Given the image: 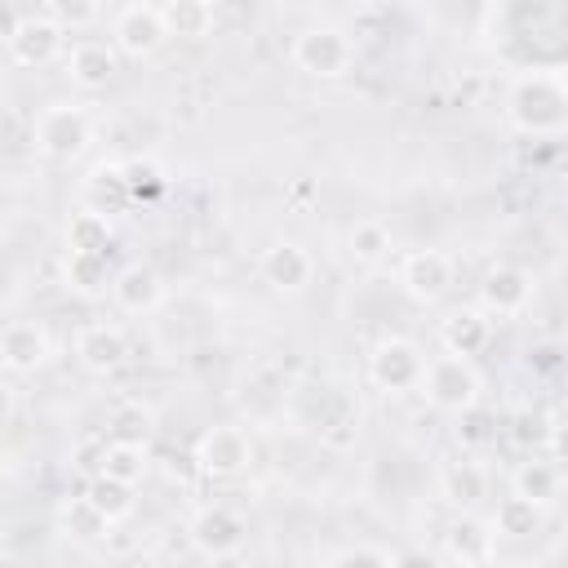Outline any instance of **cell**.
<instances>
[{"label":"cell","mask_w":568,"mask_h":568,"mask_svg":"<svg viewBox=\"0 0 568 568\" xmlns=\"http://www.w3.org/2000/svg\"><path fill=\"white\" fill-rule=\"evenodd\" d=\"M390 248H395V235H390V226H386L382 217H359V222L346 231V253H351V262H359V266L386 262Z\"/></svg>","instance_id":"cb8c5ba5"},{"label":"cell","mask_w":568,"mask_h":568,"mask_svg":"<svg viewBox=\"0 0 568 568\" xmlns=\"http://www.w3.org/2000/svg\"><path fill=\"white\" fill-rule=\"evenodd\" d=\"M75 359L84 373L93 377H111L124 359H129V337L120 324H106V320H93L75 333Z\"/></svg>","instance_id":"5bb4252c"},{"label":"cell","mask_w":568,"mask_h":568,"mask_svg":"<svg viewBox=\"0 0 568 568\" xmlns=\"http://www.w3.org/2000/svg\"><path fill=\"white\" fill-rule=\"evenodd\" d=\"M506 120L524 138H559L568 129L564 67H524L506 89Z\"/></svg>","instance_id":"6da1fadb"},{"label":"cell","mask_w":568,"mask_h":568,"mask_svg":"<svg viewBox=\"0 0 568 568\" xmlns=\"http://www.w3.org/2000/svg\"><path fill=\"white\" fill-rule=\"evenodd\" d=\"M67 49V31L49 13H22L4 36V53L18 67H49Z\"/></svg>","instance_id":"8fae6325"},{"label":"cell","mask_w":568,"mask_h":568,"mask_svg":"<svg viewBox=\"0 0 568 568\" xmlns=\"http://www.w3.org/2000/svg\"><path fill=\"white\" fill-rule=\"evenodd\" d=\"M160 18H164V31L169 36H186V40H200L213 31L217 22V9L204 4V0H173V4H160Z\"/></svg>","instance_id":"83f0119b"},{"label":"cell","mask_w":568,"mask_h":568,"mask_svg":"<svg viewBox=\"0 0 568 568\" xmlns=\"http://www.w3.org/2000/svg\"><path fill=\"white\" fill-rule=\"evenodd\" d=\"M493 342V320L479 311V306H457L439 320V346L444 355H457V359H475L484 355Z\"/></svg>","instance_id":"e0dca14e"},{"label":"cell","mask_w":568,"mask_h":568,"mask_svg":"<svg viewBox=\"0 0 568 568\" xmlns=\"http://www.w3.org/2000/svg\"><path fill=\"white\" fill-rule=\"evenodd\" d=\"M355 36L342 27V22H311L293 36L288 44V58L302 75H315V80H342L351 67H355Z\"/></svg>","instance_id":"7a4b0ae2"},{"label":"cell","mask_w":568,"mask_h":568,"mask_svg":"<svg viewBox=\"0 0 568 568\" xmlns=\"http://www.w3.org/2000/svg\"><path fill=\"white\" fill-rule=\"evenodd\" d=\"M439 546H444V555H448L453 564H462V568H488L493 555H497V537H493L488 519H479V515H453V519L444 524Z\"/></svg>","instance_id":"9a60e30c"},{"label":"cell","mask_w":568,"mask_h":568,"mask_svg":"<svg viewBox=\"0 0 568 568\" xmlns=\"http://www.w3.org/2000/svg\"><path fill=\"white\" fill-rule=\"evenodd\" d=\"M40 13H49L62 31H67V27L75 31V27H84V22H98V18H102V9H98V4H44Z\"/></svg>","instance_id":"1f68e13d"},{"label":"cell","mask_w":568,"mask_h":568,"mask_svg":"<svg viewBox=\"0 0 568 568\" xmlns=\"http://www.w3.org/2000/svg\"><path fill=\"white\" fill-rule=\"evenodd\" d=\"M13 413H18V386H13V377L0 373V426H9Z\"/></svg>","instance_id":"e575fe53"},{"label":"cell","mask_w":568,"mask_h":568,"mask_svg":"<svg viewBox=\"0 0 568 568\" xmlns=\"http://www.w3.org/2000/svg\"><path fill=\"white\" fill-rule=\"evenodd\" d=\"M31 142L44 160H80L93 142V115L80 102H49L31 120Z\"/></svg>","instance_id":"277c9868"},{"label":"cell","mask_w":568,"mask_h":568,"mask_svg":"<svg viewBox=\"0 0 568 568\" xmlns=\"http://www.w3.org/2000/svg\"><path fill=\"white\" fill-rule=\"evenodd\" d=\"M124 169V186H129V200L138 204V200H155V195H164L169 191V178L151 164V160H129V164H120Z\"/></svg>","instance_id":"f1b7e54d"},{"label":"cell","mask_w":568,"mask_h":568,"mask_svg":"<svg viewBox=\"0 0 568 568\" xmlns=\"http://www.w3.org/2000/svg\"><path fill=\"white\" fill-rule=\"evenodd\" d=\"M541 524H546V510L532 506V501H524V497H515V493H506L493 506V515H488L493 537H506V541H528V537L541 532Z\"/></svg>","instance_id":"44dd1931"},{"label":"cell","mask_w":568,"mask_h":568,"mask_svg":"<svg viewBox=\"0 0 568 568\" xmlns=\"http://www.w3.org/2000/svg\"><path fill=\"white\" fill-rule=\"evenodd\" d=\"M93 475H106V479H120V484H133L146 475V448L133 444V439H106L102 453H98V470Z\"/></svg>","instance_id":"484cf974"},{"label":"cell","mask_w":568,"mask_h":568,"mask_svg":"<svg viewBox=\"0 0 568 568\" xmlns=\"http://www.w3.org/2000/svg\"><path fill=\"white\" fill-rule=\"evenodd\" d=\"M164 40H169V31H164V18H160V4H124V9H115V18H111V49L115 53L142 62V58L160 53Z\"/></svg>","instance_id":"30bf717a"},{"label":"cell","mask_w":568,"mask_h":568,"mask_svg":"<svg viewBox=\"0 0 568 568\" xmlns=\"http://www.w3.org/2000/svg\"><path fill=\"white\" fill-rule=\"evenodd\" d=\"M510 493L524 497V501H532V506H541V510H550V506L559 501V493H564V470H559V462L532 453L528 462L515 466V475H510Z\"/></svg>","instance_id":"ffe728a7"},{"label":"cell","mask_w":568,"mask_h":568,"mask_svg":"<svg viewBox=\"0 0 568 568\" xmlns=\"http://www.w3.org/2000/svg\"><path fill=\"white\" fill-rule=\"evenodd\" d=\"M186 537H191V546H195L204 559H235V555L248 546V524H244L231 506L213 501V506H200V510L191 515Z\"/></svg>","instance_id":"52a82bcc"},{"label":"cell","mask_w":568,"mask_h":568,"mask_svg":"<svg viewBox=\"0 0 568 568\" xmlns=\"http://www.w3.org/2000/svg\"><path fill=\"white\" fill-rule=\"evenodd\" d=\"M257 271L262 280L275 288V293H302L311 280H315V257L302 240H271L257 257Z\"/></svg>","instance_id":"7c38bea8"},{"label":"cell","mask_w":568,"mask_h":568,"mask_svg":"<svg viewBox=\"0 0 568 568\" xmlns=\"http://www.w3.org/2000/svg\"><path fill=\"white\" fill-rule=\"evenodd\" d=\"M115 240V222L106 213H93V209H75L71 222H67V253H106Z\"/></svg>","instance_id":"603a6c76"},{"label":"cell","mask_w":568,"mask_h":568,"mask_svg":"<svg viewBox=\"0 0 568 568\" xmlns=\"http://www.w3.org/2000/svg\"><path fill=\"white\" fill-rule=\"evenodd\" d=\"M417 390H422V399H426L435 413L462 417V413L479 408V399H484V377H479L475 359L435 355V359H426V373H422Z\"/></svg>","instance_id":"3957f363"},{"label":"cell","mask_w":568,"mask_h":568,"mask_svg":"<svg viewBox=\"0 0 568 568\" xmlns=\"http://www.w3.org/2000/svg\"><path fill=\"white\" fill-rule=\"evenodd\" d=\"M191 462L209 479H235L253 466V439H248L244 426H231V422L209 426V430H200V439L191 448Z\"/></svg>","instance_id":"8992f818"},{"label":"cell","mask_w":568,"mask_h":568,"mask_svg":"<svg viewBox=\"0 0 568 568\" xmlns=\"http://www.w3.org/2000/svg\"><path fill=\"white\" fill-rule=\"evenodd\" d=\"M146 435H151V413H146V408H124V413L115 417V439L142 444Z\"/></svg>","instance_id":"d6a6232c"},{"label":"cell","mask_w":568,"mask_h":568,"mask_svg":"<svg viewBox=\"0 0 568 568\" xmlns=\"http://www.w3.org/2000/svg\"><path fill=\"white\" fill-rule=\"evenodd\" d=\"M390 568H444V559L430 555V550H422V546H408V550H395L390 555Z\"/></svg>","instance_id":"836d02e7"},{"label":"cell","mask_w":568,"mask_h":568,"mask_svg":"<svg viewBox=\"0 0 568 568\" xmlns=\"http://www.w3.org/2000/svg\"><path fill=\"white\" fill-rule=\"evenodd\" d=\"M453 280H457V266L444 248H413L404 262H399V288L417 302V306H435L453 293Z\"/></svg>","instance_id":"ba28073f"},{"label":"cell","mask_w":568,"mask_h":568,"mask_svg":"<svg viewBox=\"0 0 568 568\" xmlns=\"http://www.w3.org/2000/svg\"><path fill=\"white\" fill-rule=\"evenodd\" d=\"M84 195H89V204L84 209H93V213H124L133 200H129V186H124V169L120 164H98L93 173H89V186H84Z\"/></svg>","instance_id":"4316f807"},{"label":"cell","mask_w":568,"mask_h":568,"mask_svg":"<svg viewBox=\"0 0 568 568\" xmlns=\"http://www.w3.org/2000/svg\"><path fill=\"white\" fill-rule=\"evenodd\" d=\"M532 293H537L532 271H524V266H515V262H497V266H488L484 280H479V311H484L488 320H510V315H524V311H528Z\"/></svg>","instance_id":"9c48e42d"},{"label":"cell","mask_w":568,"mask_h":568,"mask_svg":"<svg viewBox=\"0 0 568 568\" xmlns=\"http://www.w3.org/2000/svg\"><path fill=\"white\" fill-rule=\"evenodd\" d=\"M62 528H71L75 537H102V532H106V524L89 510V501H84V497H75V501H67V506H62Z\"/></svg>","instance_id":"f546056e"},{"label":"cell","mask_w":568,"mask_h":568,"mask_svg":"<svg viewBox=\"0 0 568 568\" xmlns=\"http://www.w3.org/2000/svg\"><path fill=\"white\" fill-rule=\"evenodd\" d=\"M328 568H390V555L377 546H346L328 559Z\"/></svg>","instance_id":"4dcf8cb0"},{"label":"cell","mask_w":568,"mask_h":568,"mask_svg":"<svg viewBox=\"0 0 568 568\" xmlns=\"http://www.w3.org/2000/svg\"><path fill=\"white\" fill-rule=\"evenodd\" d=\"M488 488H493V479H488V470L479 462H448L439 470V497L457 515H475L488 501Z\"/></svg>","instance_id":"d6986e66"},{"label":"cell","mask_w":568,"mask_h":568,"mask_svg":"<svg viewBox=\"0 0 568 568\" xmlns=\"http://www.w3.org/2000/svg\"><path fill=\"white\" fill-rule=\"evenodd\" d=\"M80 497L89 501V510H93L106 528L120 524V519H129V515L138 510V488H133V484H120V479H106V475H93Z\"/></svg>","instance_id":"7402d4cb"},{"label":"cell","mask_w":568,"mask_h":568,"mask_svg":"<svg viewBox=\"0 0 568 568\" xmlns=\"http://www.w3.org/2000/svg\"><path fill=\"white\" fill-rule=\"evenodd\" d=\"M106 293L115 297V306L124 315H151L164 302V280H160V271L151 262H124L111 275V288Z\"/></svg>","instance_id":"2e32d148"},{"label":"cell","mask_w":568,"mask_h":568,"mask_svg":"<svg viewBox=\"0 0 568 568\" xmlns=\"http://www.w3.org/2000/svg\"><path fill=\"white\" fill-rule=\"evenodd\" d=\"M49 355H53V342H49V333L36 320H13V324L0 328V368L9 377L44 368Z\"/></svg>","instance_id":"4fadbf2b"},{"label":"cell","mask_w":568,"mask_h":568,"mask_svg":"<svg viewBox=\"0 0 568 568\" xmlns=\"http://www.w3.org/2000/svg\"><path fill=\"white\" fill-rule=\"evenodd\" d=\"M115 71H120V53H115L111 44H102V40H80V44H71V53H67V80H71L80 93L106 89V84L115 80Z\"/></svg>","instance_id":"ac0fdd59"},{"label":"cell","mask_w":568,"mask_h":568,"mask_svg":"<svg viewBox=\"0 0 568 568\" xmlns=\"http://www.w3.org/2000/svg\"><path fill=\"white\" fill-rule=\"evenodd\" d=\"M422 373H426V355H422V346H417L413 337L390 333V337H382V342L368 351V382H373L377 390H386V395H408V390H417Z\"/></svg>","instance_id":"5b68a950"},{"label":"cell","mask_w":568,"mask_h":568,"mask_svg":"<svg viewBox=\"0 0 568 568\" xmlns=\"http://www.w3.org/2000/svg\"><path fill=\"white\" fill-rule=\"evenodd\" d=\"M62 280L71 293L80 297H102L111 288V271H106V253H67L62 257Z\"/></svg>","instance_id":"d4e9b609"}]
</instances>
